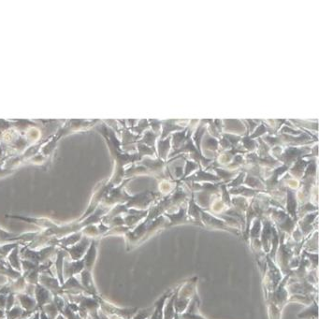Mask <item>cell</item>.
<instances>
[{"label":"cell","mask_w":319,"mask_h":319,"mask_svg":"<svg viewBox=\"0 0 319 319\" xmlns=\"http://www.w3.org/2000/svg\"><path fill=\"white\" fill-rule=\"evenodd\" d=\"M313 314L316 315V316H318V305H317L316 302H315L314 306H311L309 309L302 312L298 317L299 318H302V319H313Z\"/></svg>","instance_id":"cell-1"}]
</instances>
